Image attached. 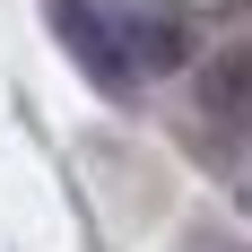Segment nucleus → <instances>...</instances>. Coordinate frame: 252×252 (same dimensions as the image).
Returning <instances> with one entry per match:
<instances>
[{
  "instance_id": "obj_4",
  "label": "nucleus",
  "mask_w": 252,
  "mask_h": 252,
  "mask_svg": "<svg viewBox=\"0 0 252 252\" xmlns=\"http://www.w3.org/2000/svg\"><path fill=\"white\" fill-rule=\"evenodd\" d=\"M183 252H252V244H235V235H218V226H200V235H191Z\"/></svg>"
},
{
  "instance_id": "obj_1",
  "label": "nucleus",
  "mask_w": 252,
  "mask_h": 252,
  "mask_svg": "<svg viewBox=\"0 0 252 252\" xmlns=\"http://www.w3.org/2000/svg\"><path fill=\"white\" fill-rule=\"evenodd\" d=\"M44 18H52V35H61V52L87 70L96 96H113V104L139 96V61H130L122 18H113V9H96V0H44Z\"/></svg>"
},
{
  "instance_id": "obj_2",
  "label": "nucleus",
  "mask_w": 252,
  "mask_h": 252,
  "mask_svg": "<svg viewBox=\"0 0 252 252\" xmlns=\"http://www.w3.org/2000/svg\"><path fill=\"white\" fill-rule=\"evenodd\" d=\"M113 18H122V44L130 61H139V78H165L191 61V26L174 18V9H157V0H113Z\"/></svg>"
},
{
  "instance_id": "obj_3",
  "label": "nucleus",
  "mask_w": 252,
  "mask_h": 252,
  "mask_svg": "<svg viewBox=\"0 0 252 252\" xmlns=\"http://www.w3.org/2000/svg\"><path fill=\"white\" fill-rule=\"evenodd\" d=\"M200 113L218 122V139L252 130V44H226V52L200 70Z\"/></svg>"
}]
</instances>
